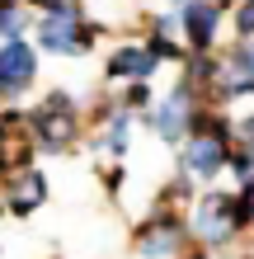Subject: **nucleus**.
<instances>
[{"label":"nucleus","instance_id":"10","mask_svg":"<svg viewBox=\"0 0 254 259\" xmlns=\"http://www.w3.org/2000/svg\"><path fill=\"white\" fill-rule=\"evenodd\" d=\"M179 236H184V231H179V222L160 217V222H151V226L141 231V254H146V259L174 254V250H179Z\"/></svg>","mask_w":254,"mask_h":259},{"label":"nucleus","instance_id":"12","mask_svg":"<svg viewBox=\"0 0 254 259\" xmlns=\"http://www.w3.org/2000/svg\"><path fill=\"white\" fill-rule=\"evenodd\" d=\"M235 28H240L245 38H254V0H245V5H240V14H235Z\"/></svg>","mask_w":254,"mask_h":259},{"label":"nucleus","instance_id":"7","mask_svg":"<svg viewBox=\"0 0 254 259\" xmlns=\"http://www.w3.org/2000/svg\"><path fill=\"white\" fill-rule=\"evenodd\" d=\"M217 14H221V5H212V0H193V5L184 10V33H188V42L193 48H212V38H217Z\"/></svg>","mask_w":254,"mask_h":259},{"label":"nucleus","instance_id":"2","mask_svg":"<svg viewBox=\"0 0 254 259\" xmlns=\"http://www.w3.org/2000/svg\"><path fill=\"white\" fill-rule=\"evenodd\" d=\"M33 127H38V142H42V146L62 151L71 137H76V104H71L66 95L42 99V109L33 113Z\"/></svg>","mask_w":254,"mask_h":259},{"label":"nucleus","instance_id":"15","mask_svg":"<svg viewBox=\"0 0 254 259\" xmlns=\"http://www.w3.org/2000/svg\"><path fill=\"white\" fill-rule=\"evenodd\" d=\"M0 142H5V118H0Z\"/></svg>","mask_w":254,"mask_h":259},{"label":"nucleus","instance_id":"11","mask_svg":"<svg viewBox=\"0 0 254 259\" xmlns=\"http://www.w3.org/2000/svg\"><path fill=\"white\" fill-rule=\"evenodd\" d=\"M104 146L123 151L127 146V113H109V132H104Z\"/></svg>","mask_w":254,"mask_h":259},{"label":"nucleus","instance_id":"13","mask_svg":"<svg viewBox=\"0 0 254 259\" xmlns=\"http://www.w3.org/2000/svg\"><path fill=\"white\" fill-rule=\"evenodd\" d=\"M33 5H42V10H76V0H33Z\"/></svg>","mask_w":254,"mask_h":259},{"label":"nucleus","instance_id":"9","mask_svg":"<svg viewBox=\"0 0 254 259\" xmlns=\"http://www.w3.org/2000/svg\"><path fill=\"white\" fill-rule=\"evenodd\" d=\"M151 71H156V52L151 48H118L113 62H109L113 80H146Z\"/></svg>","mask_w":254,"mask_h":259},{"label":"nucleus","instance_id":"5","mask_svg":"<svg viewBox=\"0 0 254 259\" xmlns=\"http://www.w3.org/2000/svg\"><path fill=\"white\" fill-rule=\"evenodd\" d=\"M42 198H47V179H42L38 170H19V175H10V189H5V203L14 217H28Z\"/></svg>","mask_w":254,"mask_h":259},{"label":"nucleus","instance_id":"3","mask_svg":"<svg viewBox=\"0 0 254 259\" xmlns=\"http://www.w3.org/2000/svg\"><path fill=\"white\" fill-rule=\"evenodd\" d=\"M193 231H198L202 240H212V245L231 240L235 236V207H231V198H202L198 212H193Z\"/></svg>","mask_w":254,"mask_h":259},{"label":"nucleus","instance_id":"1","mask_svg":"<svg viewBox=\"0 0 254 259\" xmlns=\"http://www.w3.org/2000/svg\"><path fill=\"white\" fill-rule=\"evenodd\" d=\"M38 42L47 52H80L94 42V33L80 24V10H47L38 24Z\"/></svg>","mask_w":254,"mask_h":259},{"label":"nucleus","instance_id":"14","mask_svg":"<svg viewBox=\"0 0 254 259\" xmlns=\"http://www.w3.org/2000/svg\"><path fill=\"white\" fill-rule=\"evenodd\" d=\"M245 132H249V137H254V118H249V123H245Z\"/></svg>","mask_w":254,"mask_h":259},{"label":"nucleus","instance_id":"8","mask_svg":"<svg viewBox=\"0 0 254 259\" xmlns=\"http://www.w3.org/2000/svg\"><path fill=\"white\" fill-rule=\"evenodd\" d=\"M188 175H198V179H212L221 165H226V146H221V137H193L188 142Z\"/></svg>","mask_w":254,"mask_h":259},{"label":"nucleus","instance_id":"4","mask_svg":"<svg viewBox=\"0 0 254 259\" xmlns=\"http://www.w3.org/2000/svg\"><path fill=\"white\" fill-rule=\"evenodd\" d=\"M33 80V52L19 38H10V48L0 52V95H19Z\"/></svg>","mask_w":254,"mask_h":259},{"label":"nucleus","instance_id":"6","mask_svg":"<svg viewBox=\"0 0 254 259\" xmlns=\"http://www.w3.org/2000/svg\"><path fill=\"white\" fill-rule=\"evenodd\" d=\"M193 123V104H188V85L184 90H174V95L160 104V109L151 113V127L165 137V142H179V132H184Z\"/></svg>","mask_w":254,"mask_h":259}]
</instances>
